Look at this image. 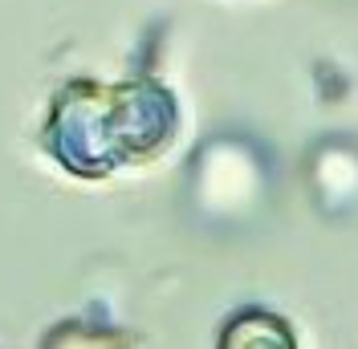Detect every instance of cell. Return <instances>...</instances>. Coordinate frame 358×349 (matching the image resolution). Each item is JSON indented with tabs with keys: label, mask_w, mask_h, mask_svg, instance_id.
Wrapping results in <instances>:
<instances>
[{
	"label": "cell",
	"mask_w": 358,
	"mask_h": 349,
	"mask_svg": "<svg viewBox=\"0 0 358 349\" xmlns=\"http://www.w3.org/2000/svg\"><path fill=\"white\" fill-rule=\"evenodd\" d=\"M179 102L155 77L94 82L69 77L41 122V151L73 179H110L118 167L151 163L176 142Z\"/></svg>",
	"instance_id": "obj_1"
},
{
	"label": "cell",
	"mask_w": 358,
	"mask_h": 349,
	"mask_svg": "<svg viewBox=\"0 0 358 349\" xmlns=\"http://www.w3.org/2000/svg\"><path fill=\"white\" fill-rule=\"evenodd\" d=\"M220 346H281V349H289L293 346V329L277 317V313H268V309H257V305H248L241 309L228 325L220 329Z\"/></svg>",
	"instance_id": "obj_2"
}]
</instances>
